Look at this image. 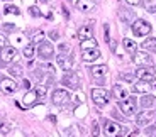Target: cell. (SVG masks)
<instances>
[{
	"mask_svg": "<svg viewBox=\"0 0 156 137\" xmlns=\"http://www.w3.org/2000/svg\"><path fill=\"white\" fill-rule=\"evenodd\" d=\"M119 108L122 110V114L127 115V117H131V115L136 114L137 110V102L134 97H127L124 98V100H121V103H119Z\"/></svg>",
	"mask_w": 156,
	"mask_h": 137,
	"instance_id": "1",
	"label": "cell"
},
{
	"mask_svg": "<svg viewBox=\"0 0 156 137\" xmlns=\"http://www.w3.org/2000/svg\"><path fill=\"white\" fill-rule=\"evenodd\" d=\"M151 24L146 22V20L143 19H137L133 22V32L134 36H137V37H144V36H148L149 32H151Z\"/></svg>",
	"mask_w": 156,
	"mask_h": 137,
	"instance_id": "2",
	"label": "cell"
},
{
	"mask_svg": "<svg viewBox=\"0 0 156 137\" xmlns=\"http://www.w3.org/2000/svg\"><path fill=\"white\" fill-rule=\"evenodd\" d=\"M92 100H94L98 107H104L109 102V91L104 90V88H94V90H92Z\"/></svg>",
	"mask_w": 156,
	"mask_h": 137,
	"instance_id": "3",
	"label": "cell"
},
{
	"mask_svg": "<svg viewBox=\"0 0 156 137\" xmlns=\"http://www.w3.org/2000/svg\"><path fill=\"white\" fill-rule=\"evenodd\" d=\"M63 85L71 88V90H78V86H80V80H78V74L76 73H71L70 70L65 73V76L61 78Z\"/></svg>",
	"mask_w": 156,
	"mask_h": 137,
	"instance_id": "4",
	"label": "cell"
},
{
	"mask_svg": "<svg viewBox=\"0 0 156 137\" xmlns=\"http://www.w3.org/2000/svg\"><path fill=\"white\" fill-rule=\"evenodd\" d=\"M136 76L139 80H144V81H154V70L153 66H139L136 70Z\"/></svg>",
	"mask_w": 156,
	"mask_h": 137,
	"instance_id": "5",
	"label": "cell"
},
{
	"mask_svg": "<svg viewBox=\"0 0 156 137\" xmlns=\"http://www.w3.org/2000/svg\"><path fill=\"white\" fill-rule=\"evenodd\" d=\"M16 56H17V49L14 46H4L2 49H0V61H2L4 64L10 63Z\"/></svg>",
	"mask_w": 156,
	"mask_h": 137,
	"instance_id": "6",
	"label": "cell"
},
{
	"mask_svg": "<svg viewBox=\"0 0 156 137\" xmlns=\"http://www.w3.org/2000/svg\"><path fill=\"white\" fill-rule=\"evenodd\" d=\"M70 93H68V90H55V93H53V103L55 105H58V107H61V105H65V103H68L70 102Z\"/></svg>",
	"mask_w": 156,
	"mask_h": 137,
	"instance_id": "7",
	"label": "cell"
},
{
	"mask_svg": "<svg viewBox=\"0 0 156 137\" xmlns=\"http://www.w3.org/2000/svg\"><path fill=\"white\" fill-rule=\"evenodd\" d=\"M39 56L43 59H49L51 56L55 54V47H53V44L48 43V41H41L39 43V49H37Z\"/></svg>",
	"mask_w": 156,
	"mask_h": 137,
	"instance_id": "8",
	"label": "cell"
},
{
	"mask_svg": "<svg viewBox=\"0 0 156 137\" xmlns=\"http://www.w3.org/2000/svg\"><path fill=\"white\" fill-rule=\"evenodd\" d=\"M0 91H2V93H5V95L16 93V91H17V83L14 81V80H10V78L0 80Z\"/></svg>",
	"mask_w": 156,
	"mask_h": 137,
	"instance_id": "9",
	"label": "cell"
},
{
	"mask_svg": "<svg viewBox=\"0 0 156 137\" xmlns=\"http://www.w3.org/2000/svg\"><path fill=\"white\" fill-rule=\"evenodd\" d=\"M133 61L136 64H139V66H153V59L148 53H134Z\"/></svg>",
	"mask_w": 156,
	"mask_h": 137,
	"instance_id": "10",
	"label": "cell"
},
{
	"mask_svg": "<svg viewBox=\"0 0 156 137\" xmlns=\"http://www.w3.org/2000/svg\"><path fill=\"white\" fill-rule=\"evenodd\" d=\"M153 120H154V112H151V110H144V112H141L136 117V124L139 127L148 125L149 122H153Z\"/></svg>",
	"mask_w": 156,
	"mask_h": 137,
	"instance_id": "11",
	"label": "cell"
},
{
	"mask_svg": "<svg viewBox=\"0 0 156 137\" xmlns=\"http://www.w3.org/2000/svg\"><path fill=\"white\" fill-rule=\"evenodd\" d=\"M98 56H100V51H98L97 47H94V49H83L82 51V59L85 63H92V61L98 59Z\"/></svg>",
	"mask_w": 156,
	"mask_h": 137,
	"instance_id": "12",
	"label": "cell"
},
{
	"mask_svg": "<svg viewBox=\"0 0 156 137\" xmlns=\"http://www.w3.org/2000/svg\"><path fill=\"white\" fill-rule=\"evenodd\" d=\"M104 130H105L107 135L114 137V135H119V134H121V125H119V124H115V122L107 120L105 125H104Z\"/></svg>",
	"mask_w": 156,
	"mask_h": 137,
	"instance_id": "13",
	"label": "cell"
},
{
	"mask_svg": "<svg viewBox=\"0 0 156 137\" xmlns=\"http://www.w3.org/2000/svg\"><path fill=\"white\" fill-rule=\"evenodd\" d=\"M97 5V0H78L76 2V9L80 12H90L94 10Z\"/></svg>",
	"mask_w": 156,
	"mask_h": 137,
	"instance_id": "14",
	"label": "cell"
},
{
	"mask_svg": "<svg viewBox=\"0 0 156 137\" xmlns=\"http://www.w3.org/2000/svg\"><path fill=\"white\" fill-rule=\"evenodd\" d=\"M112 93H114V97H115L117 100H119V102L129 97L127 88H124V86H121V85H115V86H114V88H112Z\"/></svg>",
	"mask_w": 156,
	"mask_h": 137,
	"instance_id": "15",
	"label": "cell"
},
{
	"mask_svg": "<svg viewBox=\"0 0 156 137\" xmlns=\"http://www.w3.org/2000/svg\"><path fill=\"white\" fill-rule=\"evenodd\" d=\"M107 73H109V66H107V64H97V66H92V74H94L95 78H104Z\"/></svg>",
	"mask_w": 156,
	"mask_h": 137,
	"instance_id": "16",
	"label": "cell"
},
{
	"mask_svg": "<svg viewBox=\"0 0 156 137\" xmlns=\"http://www.w3.org/2000/svg\"><path fill=\"white\" fill-rule=\"evenodd\" d=\"M149 90H151V86H149V81L139 80V81L134 83V91H136V93H148Z\"/></svg>",
	"mask_w": 156,
	"mask_h": 137,
	"instance_id": "17",
	"label": "cell"
},
{
	"mask_svg": "<svg viewBox=\"0 0 156 137\" xmlns=\"http://www.w3.org/2000/svg\"><path fill=\"white\" fill-rule=\"evenodd\" d=\"M37 98H39V97H37V93H36V90H34V91H27V93H26V97H24V107L34 105Z\"/></svg>",
	"mask_w": 156,
	"mask_h": 137,
	"instance_id": "18",
	"label": "cell"
},
{
	"mask_svg": "<svg viewBox=\"0 0 156 137\" xmlns=\"http://www.w3.org/2000/svg\"><path fill=\"white\" fill-rule=\"evenodd\" d=\"M143 49H146L148 53H156V37H148L143 43Z\"/></svg>",
	"mask_w": 156,
	"mask_h": 137,
	"instance_id": "19",
	"label": "cell"
},
{
	"mask_svg": "<svg viewBox=\"0 0 156 137\" xmlns=\"http://www.w3.org/2000/svg\"><path fill=\"white\" fill-rule=\"evenodd\" d=\"M92 26H83L80 31H78V37H80V41H85L88 39V37H92Z\"/></svg>",
	"mask_w": 156,
	"mask_h": 137,
	"instance_id": "20",
	"label": "cell"
},
{
	"mask_svg": "<svg viewBox=\"0 0 156 137\" xmlns=\"http://www.w3.org/2000/svg\"><path fill=\"white\" fill-rule=\"evenodd\" d=\"M122 44H124V47H126V51H127L129 54H134V53H136L137 46H136V43H134L133 39H127V37H126V39L122 41Z\"/></svg>",
	"mask_w": 156,
	"mask_h": 137,
	"instance_id": "21",
	"label": "cell"
},
{
	"mask_svg": "<svg viewBox=\"0 0 156 137\" xmlns=\"http://www.w3.org/2000/svg\"><path fill=\"white\" fill-rule=\"evenodd\" d=\"M153 105H154V97H153V95H146L144 93V97L141 98V107L149 108V107H153Z\"/></svg>",
	"mask_w": 156,
	"mask_h": 137,
	"instance_id": "22",
	"label": "cell"
},
{
	"mask_svg": "<svg viewBox=\"0 0 156 137\" xmlns=\"http://www.w3.org/2000/svg\"><path fill=\"white\" fill-rule=\"evenodd\" d=\"M56 63H58V66L63 68L65 71H68V70L71 68V63L68 61L66 58H65V56H58V58H56Z\"/></svg>",
	"mask_w": 156,
	"mask_h": 137,
	"instance_id": "23",
	"label": "cell"
},
{
	"mask_svg": "<svg viewBox=\"0 0 156 137\" xmlns=\"http://www.w3.org/2000/svg\"><path fill=\"white\" fill-rule=\"evenodd\" d=\"M34 53H36V49H34V44H27V46L24 47V51H22V54H24V58H27V59H32V56H34Z\"/></svg>",
	"mask_w": 156,
	"mask_h": 137,
	"instance_id": "24",
	"label": "cell"
},
{
	"mask_svg": "<svg viewBox=\"0 0 156 137\" xmlns=\"http://www.w3.org/2000/svg\"><path fill=\"white\" fill-rule=\"evenodd\" d=\"M94 47H97V41L94 37H88V39L82 41V49H94Z\"/></svg>",
	"mask_w": 156,
	"mask_h": 137,
	"instance_id": "25",
	"label": "cell"
},
{
	"mask_svg": "<svg viewBox=\"0 0 156 137\" xmlns=\"http://www.w3.org/2000/svg\"><path fill=\"white\" fill-rule=\"evenodd\" d=\"M9 73H10L12 76H16V78H20V76H22V66H19V64H14V66L9 68Z\"/></svg>",
	"mask_w": 156,
	"mask_h": 137,
	"instance_id": "26",
	"label": "cell"
},
{
	"mask_svg": "<svg viewBox=\"0 0 156 137\" xmlns=\"http://www.w3.org/2000/svg\"><path fill=\"white\" fill-rule=\"evenodd\" d=\"M43 37H44V32L43 31H36L34 36H32V44H39L41 41H43Z\"/></svg>",
	"mask_w": 156,
	"mask_h": 137,
	"instance_id": "27",
	"label": "cell"
},
{
	"mask_svg": "<svg viewBox=\"0 0 156 137\" xmlns=\"http://www.w3.org/2000/svg\"><path fill=\"white\" fill-rule=\"evenodd\" d=\"M4 12H5V14H16V15H19V14H20V10L16 7V5H7V7L4 9Z\"/></svg>",
	"mask_w": 156,
	"mask_h": 137,
	"instance_id": "28",
	"label": "cell"
},
{
	"mask_svg": "<svg viewBox=\"0 0 156 137\" xmlns=\"http://www.w3.org/2000/svg\"><path fill=\"white\" fill-rule=\"evenodd\" d=\"M10 129H12V124H9V122H2L0 124V132L2 134H9Z\"/></svg>",
	"mask_w": 156,
	"mask_h": 137,
	"instance_id": "29",
	"label": "cell"
},
{
	"mask_svg": "<svg viewBox=\"0 0 156 137\" xmlns=\"http://www.w3.org/2000/svg\"><path fill=\"white\" fill-rule=\"evenodd\" d=\"M36 93H37V97L44 98V97H46V93H48V90H46V86H44V85H39L37 88H36Z\"/></svg>",
	"mask_w": 156,
	"mask_h": 137,
	"instance_id": "30",
	"label": "cell"
},
{
	"mask_svg": "<svg viewBox=\"0 0 156 137\" xmlns=\"http://www.w3.org/2000/svg\"><path fill=\"white\" fill-rule=\"evenodd\" d=\"M41 68H43L44 71H48V73H49V74H55V71H56V68L53 66V64H49V63H44V64H43V66H41Z\"/></svg>",
	"mask_w": 156,
	"mask_h": 137,
	"instance_id": "31",
	"label": "cell"
},
{
	"mask_svg": "<svg viewBox=\"0 0 156 137\" xmlns=\"http://www.w3.org/2000/svg\"><path fill=\"white\" fill-rule=\"evenodd\" d=\"M119 15H121V19L122 20H126V22H127V20H131L133 19V14H131V12H127V14H126V12H119Z\"/></svg>",
	"mask_w": 156,
	"mask_h": 137,
	"instance_id": "32",
	"label": "cell"
},
{
	"mask_svg": "<svg viewBox=\"0 0 156 137\" xmlns=\"http://www.w3.org/2000/svg\"><path fill=\"white\" fill-rule=\"evenodd\" d=\"M29 12H31V15H34V17L41 15V10H39V7H36V5H32V7L29 9Z\"/></svg>",
	"mask_w": 156,
	"mask_h": 137,
	"instance_id": "33",
	"label": "cell"
},
{
	"mask_svg": "<svg viewBox=\"0 0 156 137\" xmlns=\"http://www.w3.org/2000/svg\"><path fill=\"white\" fill-rule=\"evenodd\" d=\"M5 44H7V37H5L4 34H0V49H2Z\"/></svg>",
	"mask_w": 156,
	"mask_h": 137,
	"instance_id": "34",
	"label": "cell"
},
{
	"mask_svg": "<svg viewBox=\"0 0 156 137\" xmlns=\"http://www.w3.org/2000/svg\"><path fill=\"white\" fill-rule=\"evenodd\" d=\"M104 31H105V41L109 43V41H110V36H109V26H107V24L104 26Z\"/></svg>",
	"mask_w": 156,
	"mask_h": 137,
	"instance_id": "35",
	"label": "cell"
},
{
	"mask_svg": "<svg viewBox=\"0 0 156 137\" xmlns=\"http://www.w3.org/2000/svg\"><path fill=\"white\" fill-rule=\"evenodd\" d=\"M59 51H61V53H68V51H70V47H68L66 44H59Z\"/></svg>",
	"mask_w": 156,
	"mask_h": 137,
	"instance_id": "36",
	"label": "cell"
},
{
	"mask_svg": "<svg viewBox=\"0 0 156 137\" xmlns=\"http://www.w3.org/2000/svg\"><path fill=\"white\" fill-rule=\"evenodd\" d=\"M49 37H51L53 41H58V32H56V31H51V32H49Z\"/></svg>",
	"mask_w": 156,
	"mask_h": 137,
	"instance_id": "37",
	"label": "cell"
},
{
	"mask_svg": "<svg viewBox=\"0 0 156 137\" xmlns=\"http://www.w3.org/2000/svg\"><path fill=\"white\" fill-rule=\"evenodd\" d=\"M129 5H137V4H141V0H126Z\"/></svg>",
	"mask_w": 156,
	"mask_h": 137,
	"instance_id": "38",
	"label": "cell"
},
{
	"mask_svg": "<svg viewBox=\"0 0 156 137\" xmlns=\"http://www.w3.org/2000/svg\"><path fill=\"white\" fill-rule=\"evenodd\" d=\"M94 135H98V125H97V122H94Z\"/></svg>",
	"mask_w": 156,
	"mask_h": 137,
	"instance_id": "39",
	"label": "cell"
},
{
	"mask_svg": "<svg viewBox=\"0 0 156 137\" xmlns=\"http://www.w3.org/2000/svg\"><path fill=\"white\" fill-rule=\"evenodd\" d=\"M124 80L126 81H133V76L131 74H124Z\"/></svg>",
	"mask_w": 156,
	"mask_h": 137,
	"instance_id": "40",
	"label": "cell"
},
{
	"mask_svg": "<svg viewBox=\"0 0 156 137\" xmlns=\"http://www.w3.org/2000/svg\"><path fill=\"white\" fill-rule=\"evenodd\" d=\"M24 86H26L27 90H29V88H31V83H29V80H24Z\"/></svg>",
	"mask_w": 156,
	"mask_h": 137,
	"instance_id": "41",
	"label": "cell"
},
{
	"mask_svg": "<svg viewBox=\"0 0 156 137\" xmlns=\"http://www.w3.org/2000/svg\"><path fill=\"white\" fill-rule=\"evenodd\" d=\"M148 10H149V12H151V14H156V7H153V5H151V7H149V9H148Z\"/></svg>",
	"mask_w": 156,
	"mask_h": 137,
	"instance_id": "42",
	"label": "cell"
},
{
	"mask_svg": "<svg viewBox=\"0 0 156 137\" xmlns=\"http://www.w3.org/2000/svg\"><path fill=\"white\" fill-rule=\"evenodd\" d=\"M43 2H51V0H43Z\"/></svg>",
	"mask_w": 156,
	"mask_h": 137,
	"instance_id": "43",
	"label": "cell"
}]
</instances>
